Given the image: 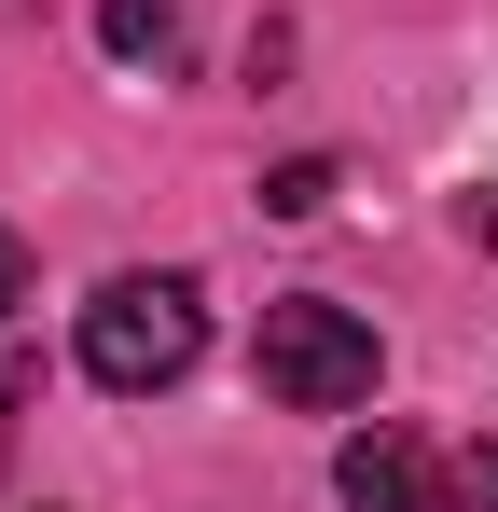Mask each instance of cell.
Instances as JSON below:
<instances>
[{
	"label": "cell",
	"mask_w": 498,
	"mask_h": 512,
	"mask_svg": "<svg viewBox=\"0 0 498 512\" xmlns=\"http://www.w3.org/2000/svg\"><path fill=\"white\" fill-rule=\"evenodd\" d=\"M14 305H28V250L0 236V319H14Z\"/></svg>",
	"instance_id": "cell-7"
},
{
	"label": "cell",
	"mask_w": 498,
	"mask_h": 512,
	"mask_svg": "<svg viewBox=\"0 0 498 512\" xmlns=\"http://www.w3.org/2000/svg\"><path fill=\"white\" fill-rule=\"evenodd\" d=\"M471 236H485V250H498V180H485V194H471Z\"/></svg>",
	"instance_id": "cell-8"
},
{
	"label": "cell",
	"mask_w": 498,
	"mask_h": 512,
	"mask_svg": "<svg viewBox=\"0 0 498 512\" xmlns=\"http://www.w3.org/2000/svg\"><path fill=\"white\" fill-rule=\"evenodd\" d=\"M457 485H471V499L498 512V429H485V443H471V471H457Z\"/></svg>",
	"instance_id": "cell-6"
},
{
	"label": "cell",
	"mask_w": 498,
	"mask_h": 512,
	"mask_svg": "<svg viewBox=\"0 0 498 512\" xmlns=\"http://www.w3.org/2000/svg\"><path fill=\"white\" fill-rule=\"evenodd\" d=\"M249 360H263V402H277V416H360L374 374H388V360H374V319L332 305V291L263 305V346H249Z\"/></svg>",
	"instance_id": "cell-2"
},
{
	"label": "cell",
	"mask_w": 498,
	"mask_h": 512,
	"mask_svg": "<svg viewBox=\"0 0 498 512\" xmlns=\"http://www.w3.org/2000/svg\"><path fill=\"white\" fill-rule=\"evenodd\" d=\"M332 208V153H291V167H263V222H319Z\"/></svg>",
	"instance_id": "cell-5"
},
{
	"label": "cell",
	"mask_w": 498,
	"mask_h": 512,
	"mask_svg": "<svg viewBox=\"0 0 498 512\" xmlns=\"http://www.w3.org/2000/svg\"><path fill=\"white\" fill-rule=\"evenodd\" d=\"M194 360H208V291H194L180 263L111 277V291L83 305V374H97L111 402H153V388H180Z\"/></svg>",
	"instance_id": "cell-1"
},
{
	"label": "cell",
	"mask_w": 498,
	"mask_h": 512,
	"mask_svg": "<svg viewBox=\"0 0 498 512\" xmlns=\"http://www.w3.org/2000/svg\"><path fill=\"white\" fill-rule=\"evenodd\" d=\"M332 499H346V512H443V457H429L402 416H374V429H346Z\"/></svg>",
	"instance_id": "cell-3"
},
{
	"label": "cell",
	"mask_w": 498,
	"mask_h": 512,
	"mask_svg": "<svg viewBox=\"0 0 498 512\" xmlns=\"http://www.w3.org/2000/svg\"><path fill=\"white\" fill-rule=\"evenodd\" d=\"M97 42H111L125 70H166V56H180V0H97Z\"/></svg>",
	"instance_id": "cell-4"
}]
</instances>
